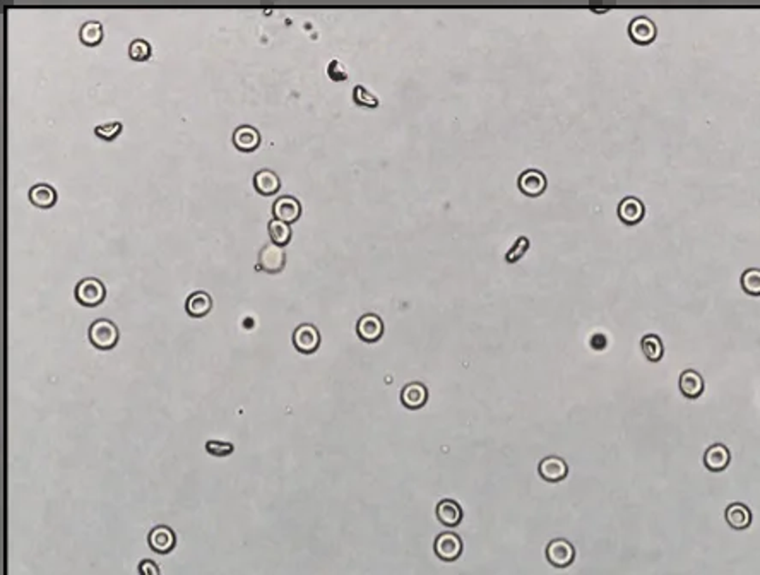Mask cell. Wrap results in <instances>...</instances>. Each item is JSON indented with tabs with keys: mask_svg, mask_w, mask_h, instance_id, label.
Here are the masks:
<instances>
[{
	"mask_svg": "<svg viewBox=\"0 0 760 575\" xmlns=\"http://www.w3.org/2000/svg\"><path fill=\"white\" fill-rule=\"evenodd\" d=\"M120 332H118V327L113 324L112 321H106V318H98L89 325V341L93 342V346H96L98 349H112L115 348Z\"/></svg>",
	"mask_w": 760,
	"mask_h": 575,
	"instance_id": "cell-1",
	"label": "cell"
},
{
	"mask_svg": "<svg viewBox=\"0 0 760 575\" xmlns=\"http://www.w3.org/2000/svg\"><path fill=\"white\" fill-rule=\"evenodd\" d=\"M463 539L452 531L440 533L433 543V551H435L437 558H440L442 562H456L463 555Z\"/></svg>",
	"mask_w": 760,
	"mask_h": 575,
	"instance_id": "cell-2",
	"label": "cell"
},
{
	"mask_svg": "<svg viewBox=\"0 0 760 575\" xmlns=\"http://www.w3.org/2000/svg\"><path fill=\"white\" fill-rule=\"evenodd\" d=\"M546 560L557 569H567L576 560V548L572 543L564 538L551 539L546 545Z\"/></svg>",
	"mask_w": 760,
	"mask_h": 575,
	"instance_id": "cell-3",
	"label": "cell"
},
{
	"mask_svg": "<svg viewBox=\"0 0 760 575\" xmlns=\"http://www.w3.org/2000/svg\"><path fill=\"white\" fill-rule=\"evenodd\" d=\"M105 297H106V288L100 279L84 278L82 281L77 283L76 298L81 305L96 306V305H100L101 302H105Z\"/></svg>",
	"mask_w": 760,
	"mask_h": 575,
	"instance_id": "cell-4",
	"label": "cell"
},
{
	"mask_svg": "<svg viewBox=\"0 0 760 575\" xmlns=\"http://www.w3.org/2000/svg\"><path fill=\"white\" fill-rule=\"evenodd\" d=\"M285 264H286V254H285V249L279 245H276V243H267V245H264L261 252H259V264L257 267L259 269L266 271V273L269 274H276L279 273V271L285 269Z\"/></svg>",
	"mask_w": 760,
	"mask_h": 575,
	"instance_id": "cell-5",
	"label": "cell"
},
{
	"mask_svg": "<svg viewBox=\"0 0 760 575\" xmlns=\"http://www.w3.org/2000/svg\"><path fill=\"white\" fill-rule=\"evenodd\" d=\"M293 344L303 354H312L321 346V334L312 324H300L293 332Z\"/></svg>",
	"mask_w": 760,
	"mask_h": 575,
	"instance_id": "cell-6",
	"label": "cell"
},
{
	"mask_svg": "<svg viewBox=\"0 0 760 575\" xmlns=\"http://www.w3.org/2000/svg\"><path fill=\"white\" fill-rule=\"evenodd\" d=\"M148 545H149V548L155 551V553L167 555L175 548L176 536H175V533H173L172 527L156 526L149 531Z\"/></svg>",
	"mask_w": 760,
	"mask_h": 575,
	"instance_id": "cell-7",
	"label": "cell"
},
{
	"mask_svg": "<svg viewBox=\"0 0 760 575\" xmlns=\"http://www.w3.org/2000/svg\"><path fill=\"white\" fill-rule=\"evenodd\" d=\"M356 332L361 341L375 342L384 334V322L377 314H365L358 318Z\"/></svg>",
	"mask_w": 760,
	"mask_h": 575,
	"instance_id": "cell-8",
	"label": "cell"
},
{
	"mask_svg": "<svg viewBox=\"0 0 760 575\" xmlns=\"http://www.w3.org/2000/svg\"><path fill=\"white\" fill-rule=\"evenodd\" d=\"M731 452L724 444H712L704 452V466L711 472H721L730 466Z\"/></svg>",
	"mask_w": 760,
	"mask_h": 575,
	"instance_id": "cell-9",
	"label": "cell"
},
{
	"mask_svg": "<svg viewBox=\"0 0 760 575\" xmlns=\"http://www.w3.org/2000/svg\"><path fill=\"white\" fill-rule=\"evenodd\" d=\"M273 214L274 219H279V221H285L288 224L297 221L302 214L300 200L293 195L279 197L273 204Z\"/></svg>",
	"mask_w": 760,
	"mask_h": 575,
	"instance_id": "cell-10",
	"label": "cell"
},
{
	"mask_svg": "<svg viewBox=\"0 0 760 575\" xmlns=\"http://www.w3.org/2000/svg\"><path fill=\"white\" fill-rule=\"evenodd\" d=\"M538 472L545 482L548 483H558L564 482L567 478V472H569V466L562 458L558 456H548L539 463Z\"/></svg>",
	"mask_w": 760,
	"mask_h": 575,
	"instance_id": "cell-11",
	"label": "cell"
},
{
	"mask_svg": "<svg viewBox=\"0 0 760 575\" xmlns=\"http://www.w3.org/2000/svg\"><path fill=\"white\" fill-rule=\"evenodd\" d=\"M629 34L639 45H649L656 38V25L648 15H637L629 25Z\"/></svg>",
	"mask_w": 760,
	"mask_h": 575,
	"instance_id": "cell-12",
	"label": "cell"
},
{
	"mask_svg": "<svg viewBox=\"0 0 760 575\" xmlns=\"http://www.w3.org/2000/svg\"><path fill=\"white\" fill-rule=\"evenodd\" d=\"M678 387L680 392L683 394V397H687V399H697V397L702 396L706 384H704V377L700 375L697 370L688 368L680 373Z\"/></svg>",
	"mask_w": 760,
	"mask_h": 575,
	"instance_id": "cell-13",
	"label": "cell"
},
{
	"mask_svg": "<svg viewBox=\"0 0 760 575\" xmlns=\"http://www.w3.org/2000/svg\"><path fill=\"white\" fill-rule=\"evenodd\" d=\"M724 519H726L728 526L731 529L745 531L752 526V510L742 502L730 503L726 507V512H724Z\"/></svg>",
	"mask_w": 760,
	"mask_h": 575,
	"instance_id": "cell-14",
	"label": "cell"
},
{
	"mask_svg": "<svg viewBox=\"0 0 760 575\" xmlns=\"http://www.w3.org/2000/svg\"><path fill=\"white\" fill-rule=\"evenodd\" d=\"M644 202L640 199H637V197L629 195L625 197V199H621V202L618 204V218L625 224H637L644 218Z\"/></svg>",
	"mask_w": 760,
	"mask_h": 575,
	"instance_id": "cell-15",
	"label": "cell"
},
{
	"mask_svg": "<svg viewBox=\"0 0 760 575\" xmlns=\"http://www.w3.org/2000/svg\"><path fill=\"white\" fill-rule=\"evenodd\" d=\"M517 183H519V188H521V190L524 192L526 195L536 197V195H541L543 192H545L546 176L543 175V173L539 170L529 168V170L522 172L521 175H519Z\"/></svg>",
	"mask_w": 760,
	"mask_h": 575,
	"instance_id": "cell-16",
	"label": "cell"
},
{
	"mask_svg": "<svg viewBox=\"0 0 760 575\" xmlns=\"http://www.w3.org/2000/svg\"><path fill=\"white\" fill-rule=\"evenodd\" d=\"M428 401V389L427 385L421 384V382H411L406 384L401 391V403L406 406L408 409H420L427 404Z\"/></svg>",
	"mask_w": 760,
	"mask_h": 575,
	"instance_id": "cell-17",
	"label": "cell"
},
{
	"mask_svg": "<svg viewBox=\"0 0 760 575\" xmlns=\"http://www.w3.org/2000/svg\"><path fill=\"white\" fill-rule=\"evenodd\" d=\"M463 517H464L463 507H460L456 500L446 498V500H442V502H439V505H437V519H439V522L444 524L446 527L459 526L460 521H463Z\"/></svg>",
	"mask_w": 760,
	"mask_h": 575,
	"instance_id": "cell-18",
	"label": "cell"
},
{
	"mask_svg": "<svg viewBox=\"0 0 760 575\" xmlns=\"http://www.w3.org/2000/svg\"><path fill=\"white\" fill-rule=\"evenodd\" d=\"M233 144L240 151H255L261 144V134L252 125H240L233 132Z\"/></svg>",
	"mask_w": 760,
	"mask_h": 575,
	"instance_id": "cell-19",
	"label": "cell"
},
{
	"mask_svg": "<svg viewBox=\"0 0 760 575\" xmlns=\"http://www.w3.org/2000/svg\"><path fill=\"white\" fill-rule=\"evenodd\" d=\"M211 309H212V298L206 293V291H194V293L187 298V302H185V310H187V314L195 318L207 315L211 312Z\"/></svg>",
	"mask_w": 760,
	"mask_h": 575,
	"instance_id": "cell-20",
	"label": "cell"
},
{
	"mask_svg": "<svg viewBox=\"0 0 760 575\" xmlns=\"http://www.w3.org/2000/svg\"><path fill=\"white\" fill-rule=\"evenodd\" d=\"M254 187H255V190L259 192V194L273 195L279 190V187H281V182H279V176L276 175L273 170H267V168H264V170H259L254 175Z\"/></svg>",
	"mask_w": 760,
	"mask_h": 575,
	"instance_id": "cell-21",
	"label": "cell"
},
{
	"mask_svg": "<svg viewBox=\"0 0 760 575\" xmlns=\"http://www.w3.org/2000/svg\"><path fill=\"white\" fill-rule=\"evenodd\" d=\"M30 200L38 207H52L55 200H57V192H55L52 185L38 183L31 187Z\"/></svg>",
	"mask_w": 760,
	"mask_h": 575,
	"instance_id": "cell-22",
	"label": "cell"
},
{
	"mask_svg": "<svg viewBox=\"0 0 760 575\" xmlns=\"http://www.w3.org/2000/svg\"><path fill=\"white\" fill-rule=\"evenodd\" d=\"M640 346H643V353L645 354L649 361H659L664 354V344L661 341L659 336L656 334H648L640 340Z\"/></svg>",
	"mask_w": 760,
	"mask_h": 575,
	"instance_id": "cell-23",
	"label": "cell"
},
{
	"mask_svg": "<svg viewBox=\"0 0 760 575\" xmlns=\"http://www.w3.org/2000/svg\"><path fill=\"white\" fill-rule=\"evenodd\" d=\"M79 38L84 45L94 46L103 39V25L98 21H88L79 30Z\"/></svg>",
	"mask_w": 760,
	"mask_h": 575,
	"instance_id": "cell-24",
	"label": "cell"
},
{
	"mask_svg": "<svg viewBox=\"0 0 760 575\" xmlns=\"http://www.w3.org/2000/svg\"><path fill=\"white\" fill-rule=\"evenodd\" d=\"M267 230H269L271 242L276 243V245L285 247L291 240V228L288 223L279 221V219H271Z\"/></svg>",
	"mask_w": 760,
	"mask_h": 575,
	"instance_id": "cell-25",
	"label": "cell"
},
{
	"mask_svg": "<svg viewBox=\"0 0 760 575\" xmlns=\"http://www.w3.org/2000/svg\"><path fill=\"white\" fill-rule=\"evenodd\" d=\"M742 288L747 295L752 297H760V269L759 267H750L742 274Z\"/></svg>",
	"mask_w": 760,
	"mask_h": 575,
	"instance_id": "cell-26",
	"label": "cell"
},
{
	"mask_svg": "<svg viewBox=\"0 0 760 575\" xmlns=\"http://www.w3.org/2000/svg\"><path fill=\"white\" fill-rule=\"evenodd\" d=\"M129 55H131V58H134V60H146V58H149V55H151V45H149L146 39H134L131 46H129Z\"/></svg>",
	"mask_w": 760,
	"mask_h": 575,
	"instance_id": "cell-27",
	"label": "cell"
},
{
	"mask_svg": "<svg viewBox=\"0 0 760 575\" xmlns=\"http://www.w3.org/2000/svg\"><path fill=\"white\" fill-rule=\"evenodd\" d=\"M206 451L211 456H216V458H226V456L233 454L235 447L233 444L223 442V440H210V442H206Z\"/></svg>",
	"mask_w": 760,
	"mask_h": 575,
	"instance_id": "cell-28",
	"label": "cell"
},
{
	"mask_svg": "<svg viewBox=\"0 0 760 575\" xmlns=\"http://www.w3.org/2000/svg\"><path fill=\"white\" fill-rule=\"evenodd\" d=\"M353 98H354V101L361 106H368V108H375V106H379V100H377V96H373L368 89H365L363 86H360V84L354 86Z\"/></svg>",
	"mask_w": 760,
	"mask_h": 575,
	"instance_id": "cell-29",
	"label": "cell"
},
{
	"mask_svg": "<svg viewBox=\"0 0 760 575\" xmlns=\"http://www.w3.org/2000/svg\"><path fill=\"white\" fill-rule=\"evenodd\" d=\"M120 131H122L120 122H108V124L96 125L94 134H96L98 137H101V139L112 141V139H115L118 134H120Z\"/></svg>",
	"mask_w": 760,
	"mask_h": 575,
	"instance_id": "cell-30",
	"label": "cell"
},
{
	"mask_svg": "<svg viewBox=\"0 0 760 575\" xmlns=\"http://www.w3.org/2000/svg\"><path fill=\"white\" fill-rule=\"evenodd\" d=\"M527 247H529V240H527L526 236H519V238L515 240L514 245L510 247V250L507 252L505 261H507V262H517L519 259H521L522 255L526 254Z\"/></svg>",
	"mask_w": 760,
	"mask_h": 575,
	"instance_id": "cell-31",
	"label": "cell"
},
{
	"mask_svg": "<svg viewBox=\"0 0 760 575\" xmlns=\"http://www.w3.org/2000/svg\"><path fill=\"white\" fill-rule=\"evenodd\" d=\"M328 74L330 79H334V81H342V79L348 77V72H346V67L341 64L340 60H333L330 64L328 65Z\"/></svg>",
	"mask_w": 760,
	"mask_h": 575,
	"instance_id": "cell-32",
	"label": "cell"
},
{
	"mask_svg": "<svg viewBox=\"0 0 760 575\" xmlns=\"http://www.w3.org/2000/svg\"><path fill=\"white\" fill-rule=\"evenodd\" d=\"M139 575H161L160 565H157L155 560H149V558H146V560H141V563H139Z\"/></svg>",
	"mask_w": 760,
	"mask_h": 575,
	"instance_id": "cell-33",
	"label": "cell"
}]
</instances>
